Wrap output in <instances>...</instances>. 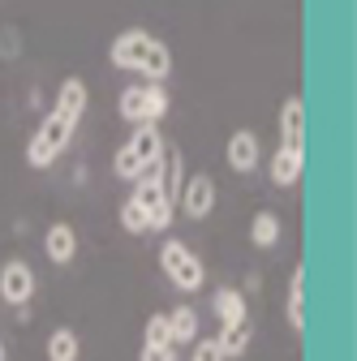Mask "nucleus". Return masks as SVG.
Instances as JSON below:
<instances>
[{
    "label": "nucleus",
    "instance_id": "obj_1",
    "mask_svg": "<svg viewBox=\"0 0 357 361\" xmlns=\"http://www.w3.org/2000/svg\"><path fill=\"white\" fill-rule=\"evenodd\" d=\"M159 267H164V276L181 288V293H198V288L207 284V267H202V258H198L186 241H164Z\"/></svg>",
    "mask_w": 357,
    "mask_h": 361
},
{
    "label": "nucleus",
    "instance_id": "obj_2",
    "mask_svg": "<svg viewBox=\"0 0 357 361\" xmlns=\"http://www.w3.org/2000/svg\"><path fill=\"white\" fill-rule=\"evenodd\" d=\"M121 116L133 121V125H155L164 112H168V90L155 86V82H138V86H125L121 90Z\"/></svg>",
    "mask_w": 357,
    "mask_h": 361
},
{
    "label": "nucleus",
    "instance_id": "obj_3",
    "mask_svg": "<svg viewBox=\"0 0 357 361\" xmlns=\"http://www.w3.org/2000/svg\"><path fill=\"white\" fill-rule=\"evenodd\" d=\"M69 133H73V125H69L61 112H52L48 121L39 125V133L30 138V147H26V164H30V168H52L56 155L69 147Z\"/></svg>",
    "mask_w": 357,
    "mask_h": 361
},
{
    "label": "nucleus",
    "instance_id": "obj_4",
    "mask_svg": "<svg viewBox=\"0 0 357 361\" xmlns=\"http://www.w3.org/2000/svg\"><path fill=\"white\" fill-rule=\"evenodd\" d=\"M0 297H5L9 305H26L35 297V271L22 258H9L5 267H0Z\"/></svg>",
    "mask_w": 357,
    "mask_h": 361
},
{
    "label": "nucleus",
    "instance_id": "obj_5",
    "mask_svg": "<svg viewBox=\"0 0 357 361\" xmlns=\"http://www.w3.org/2000/svg\"><path fill=\"white\" fill-rule=\"evenodd\" d=\"M147 48H151V35H147V30H121V35L112 39L108 56H112L116 69H138L143 56H147Z\"/></svg>",
    "mask_w": 357,
    "mask_h": 361
},
{
    "label": "nucleus",
    "instance_id": "obj_6",
    "mask_svg": "<svg viewBox=\"0 0 357 361\" xmlns=\"http://www.w3.org/2000/svg\"><path fill=\"white\" fill-rule=\"evenodd\" d=\"M280 147H289V151H305V108H301L297 95L280 104Z\"/></svg>",
    "mask_w": 357,
    "mask_h": 361
},
{
    "label": "nucleus",
    "instance_id": "obj_7",
    "mask_svg": "<svg viewBox=\"0 0 357 361\" xmlns=\"http://www.w3.org/2000/svg\"><path fill=\"white\" fill-rule=\"evenodd\" d=\"M224 155H229V168H233V172H241V176H246V172H254V168H258V159H262V151H258V133L237 129L233 138H229V151H224Z\"/></svg>",
    "mask_w": 357,
    "mask_h": 361
},
{
    "label": "nucleus",
    "instance_id": "obj_8",
    "mask_svg": "<svg viewBox=\"0 0 357 361\" xmlns=\"http://www.w3.org/2000/svg\"><path fill=\"white\" fill-rule=\"evenodd\" d=\"M181 202H186V215H190V219H207L211 207H215V185H211V176H190L186 185H181Z\"/></svg>",
    "mask_w": 357,
    "mask_h": 361
},
{
    "label": "nucleus",
    "instance_id": "obj_9",
    "mask_svg": "<svg viewBox=\"0 0 357 361\" xmlns=\"http://www.w3.org/2000/svg\"><path fill=\"white\" fill-rule=\"evenodd\" d=\"M125 147L133 151V159L147 168V164H155V159L164 155V133H159V125H138V129H133V138H129Z\"/></svg>",
    "mask_w": 357,
    "mask_h": 361
},
{
    "label": "nucleus",
    "instance_id": "obj_10",
    "mask_svg": "<svg viewBox=\"0 0 357 361\" xmlns=\"http://www.w3.org/2000/svg\"><path fill=\"white\" fill-rule=\"evenodd\" d=\"M56 112H61L69 125L82 121V112H86V82H82V78H65V82H61V90H56Z\"/></svg>",
    "mask_w": 357,
    "mask_h": 361
},
{
    "label": "nucleus",
    "instance_id": "obj_11",
    "mask_svg": "<svg viewBox=\"0 0 357 361\" xmlns=\"http://www.w3.org/2000/svg\"><path fill=\"white\" fill-rule=\"evenodd\" d=\"M301 164H305V151H289V147H276V155H272V180L284 190V185H297L301 180Z\"/></svg>",
    "mask_w": 357,
    "mask_h": 361
},
{
    "label": "nucleus",
    "instance_id": "obj_12",
    "mask_svg": "<svg viewBox=\"0 0 357 361\" xmlns=\"http://www.w3.org/2000/svg\"><path fill=\"white\" fill-rule=\"evenodd\" d=\"M43 250H48L52 262H73V254H78L73 228H69V224H52V228L43 233Z\"/></svg>",
    "mask_w": 357,
    "mask_h": 361
},
{
    "label": "nucleus",
    "instance_id": "obj_13",
    "mask_svg": "<svg viewBox=\"0 0 357 361\" xmlns=\"http://www.w3.org/2000/svg\"><path fill=\"white\" fill-rule=\"evenodd\" d=\"M168 340H172V348L198 340V314H194L190 305H176V310L168 314Z\"/></svg>",
    "mask_w": 357,
    "mask_h": 361
},
{
    "label": "nucleus",
    "instance_id": "obj_14",
    "mask_svg": "<svg viewBox=\"0 0 357 361\" xmlns=\"http://www.w3.org/2000/svg\"><path fill=\"white\" fill-rule=\"evenodd\" d=\"M138 73H143L147 82H155V86H164V78L172 73V52H168V43H159V39H151V48H147V56H143V65H138Z\"/></svg>",
    "mask_w": 357,
    "mask_h": 361
},
{
    "label": "nucleus",
    "instance_id": "obj_15",
    "mask_svg": "<svg viewBox=\"0 0 357 361\" xmlns=\"http://www.w3.org/2000/svg\"><path fill=\"white\" fill-rule=\"evenodd\" d=\"M211 310H215V319L224 323V327L229 323H241L246 319V297L237 288H215L211 293Z\"/></svg>",
    "mask_w": 357,
    "mask_h": 361
},
{
    "label": "nucleus",
    "instance_id": "obj_16",
    "mask_svg": "<svg viewBox=\"0 0 357 361\" xmlns=\"http://www.w3.org/2000/svg\"><path fill=\"white\" fill-rule=\"evenodd\" d=\"M284 314H289L293 331H305V271L301 267L289 276V305H284Z\"/></svg>",
    "mask_w": 357,
    "mask_h": 361
},
{
    "label": "nucleus",
    "instance_id": "obj_17",
    "mask_svg": "<svg viewBox=\"0 0 357 361\" xmlns=\"http://www.w3.org/2000/svg\"><path fill=\"white\" fill-rule=\"evenodd\" d=\"M215 344H219V353L224 357H241L246 348H250V323L241 319V323H229L224 331L215 336Z\"/></svg>",
    "mask_w": 357,
    "mask_h": 361
},
{
    "label": "nucleus",
    "instance_id": "obj_18",
    "mask_svg": "<svg viewBox=\"0 0 357 361\" xmlns=\"http://www.w3.org/2000/svg\"><path fill=\"white\" fill-rule=\"evenodd\" d=\"M250 241L254 245H276L280 241V215H272V211H258L254 215V224H250Z\"/></svg>",
    "mask_w": 357,
    "mask_h": 361
},
{
    "label": "nucleus",
    "instance_id": "obj_19",
    "mask_svg": "<svg viewBox=\"0 0 357 361\" xmlns=\"http://www.w3.org/2000/svg\"><path fill=\"white\" fill-rule=\"evenodd\" d=\"M78 336L69 331V327H56L52 336H48V361H78Z\"/></svg>",
    "mask_w": 357,
    "mask_h": 361
},
{
    "label": "nucleus",
    "instance_id": "obj_20",
    "mask_svg": "<svg viewBox=\"0 0 357 361\" xmlns=\"http://www.w3.org/2000/svg\"><path fill=\"white\" fill-rule=\"evenodd\" d=\"M121 228L125 233H133V237H143V233H151V224H147V211L138 207V202H121Z\"/></svg>",
    "mask_w": 357,
    "mask_h": 361
},
{
    "label": "nucleus",
    "instance_id": "obj_21",
    "mask_svg": "<svg viewBox=\"0 0 357 361\" xmlns=\"http://www.w3.org/2000/svg\"><path fill=\"white\" fill-rule=\"evenodd\" d=\"M147 348H172V340H168V314H151L147 319V340H143Z\"/></svg>",
    "mask_w": 357,
    "mask_h": 361
},
{
    "label": "nucleus",
    "instance_id": "obj_22",
    "mask_svg": "<svg viewBox=\"0 0 357 361\" xmlns=\"http://www.w3.org/2000/svg\"><path fill=\"white\" fill-rule=\"evenodd\" d=\"M190 361H224V353H219L215 340H194V357Z\"/></svg>",
    "mask_w": 357,
    "mask_h": 361
},
{
    "label": "nucleus",
    "instance_id": "obj_23",
    "mask_svg": "<svg viewBox=\"0 0 357 361\" xmlns=\"http://www.w3.org/2000/svg\"><path fill=\"white\" fill-rule=\"evenodd\" d=\"M138 361H176V348H147V344H143Z\"/></svg>",
    "mask_w": 357,
    "mask_h": 361
},
{
    "label": "nucleus",
    "instance_id": "obj_24",
    "mask_svg": "<svg viewBox=\"0 0 357 361\" xmlns=\"http://www.w3.org/2000/svg\"><path fill=\"white\" fill-rule=\"evenodd\" d=\"M0 361H5V340H0Z\"/></svg>",
    "mask_w": 357,
    "mask_h": 361
}]
</instances>
